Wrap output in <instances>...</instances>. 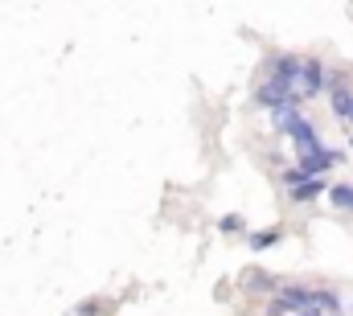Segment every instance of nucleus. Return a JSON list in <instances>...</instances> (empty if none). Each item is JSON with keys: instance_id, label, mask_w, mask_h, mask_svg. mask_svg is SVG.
Masks as SVG:
<instances>
[{"instance_id": "nucleus-10", "label": "nucleus", "mask_w": 353, "mask_h": 316, "mask_svg": "<svg viewBox=\"0 0 353 316\" xmlns=\"http://www.w3.org/2000/svg\"><path fill=\"white\" fill-rule=\"evenodd\" d=\"M218 226H222V235H243V230H247V222H243V214H226V218H222Z\"/></svg>"}, {"instance_id": "nucleus-8", "label": "nucleus", "mask_w": 353, "mask_h": 316, "mask_svg": "<svg viewBox=\"0 0 353 316\" xmlns=\"http://www.w3.org/2000/svg\"><path fill=\"white\" fill-rule=\"evenodd\" d=\"M329 201L337 206V210H353V185H329Z\"/></svg>"}, {"instance_id": "nucleus-2", "label": "nucleus", "mask_w": 353, "mask_h": 316, "mask_svg": "<svg viewBox=\"0 0 353 316\" xmlns=\"http://www.w3.org/2000/svg\"><path fill=\"white\" fill-rule=\"evenodd\" d=\"M271 316H316V313H341V300L337 292L329 288H300V284H288L271 296L267 304Z\"/></svg>"}, {"instance_id": "nucleus-5", "label": "nucleus", "mask_w": 353, "mask_h": 316, "mask_svg": "<svg viewBox=\"0 0 353 316\" xmlns=\"http://www.w3.org/2000/svg\"><path fill=\"white\" fill-rule=\"evenodd\" d=\"M329 86V75L321 66V58H300V99H312Z\"/></svg>"}, {"instance_id": "nucleus-1", "label": "nucleus", "mask_w": 353, "mask_h": 316, "mask_svg": "<svg viewBox=\"0 0 353 316\" xmlns=\"http://www.w3.org/2000/svg\"><path fill=\"white\" fill-rule=\"evenodd\" d=\"M271 119H275L279 132H288V140H292V148H296V157H300L296 164H300L308 177H321V172H329V168L341 160L333 148H325V140L316 136V128L304 119L300 103H279V107L271 111Z\"/></svg>"}, {"instance_id": "nucleus-7", "label": "nucleus", "mask_w": 353, "mask_h": 316, "mask_svg": "<svg viewBox=\"0 0 353 316\" xmlns=\"http://www.w3.org/2000/svg\"><path fill=\"white\" fill-rule=\"evenodd\" d=\"M255 103H259V107H267V111H275L279 103H292V99H283L271 82H259V86H255Z\"/></svg>"}, {"instance_id": "nucleus-11", "label": "nucleus", "mask_w": 353, "mask_h": 316, "mask_svg": "<svg viewBox=\"0 0 353 316\" xmlns=\"http://www.w3.org/2000/svg\"><path fill=\"white\" fill-rule=\"evenodd\" d=\"M300 181H308V172H304V168H300V164H296V168H288V172H283V185H288V189H292V185H300Z\"/></svg>"}, {"instance_id": "nucleus-12", "label": "nucleus", "mask_w": 353, "mask_h": 316, "mask_svg": "<svg viewBox=\"0 0 353 316\" xmlns=\"http://www.w3.org/2000/svg\"><path fill=\"white\" fill-rule=\"evenodd\" d=\"M316 316H321V313H316Z\"/></svg>"}, {"instance_id": "nucleus-9", "label": "nucleus", "mask_w": 353, "mask_h": 316, "mask_svg": "<svg viewBox=\"0 0 353 316\" xmlns=\"http://www.w3.org/2000/svg\"><path fill=\"white\" fill-rule=\"evenodd\" d=\"M279 230H275V226H271V230H255V235L247 238V246H251V250H267V246H275V242H279Z\"/></svg>"}, {"instance_id": "nucleus-3", "label": "nucleus", "mask_w": 353, "mask_h": 316, "mask_svg": "<svg viewBox=\"0 0 353 316\" xmlns=\"http://www.w3.org/2000/svg\"><path fill=\"white\" fill-rule=\"evenodd\" d=\"M283 99H292V103H304L300 99V58L296 54H275L271 62H267V79Z\"/></svg>"}, {"instance_id": "nucleus-4", "label": "nucleus", "mask_w": 353, "mask_h": 316, "mask_svg": "<svg viewBox=\"0 0 353 316\" xmlns=\"http://www.w3.org/2000/svg\"><path fill=\"white\" fill-rule=\"evenodd\" d=\"M329 103H333V115L341 119V124H350L353 128V82H350V75H329Z\"/></svg>"}, {"instance_id": "nucleus-6", "label": "nucleus", "mask_w": 353, "mask_h": 316, "mask_svg": "<svg viewBox=\"0 0 353 316\" xmlns=\"http://www.w3.org/2000/svg\"><path fill=\"white\" fill-rule=\"evenodd\" d=\"M316 197H325V181H321V177H308V181L292 185V201H296V206H308V201H316Z\"/></svg>"}]
</instances>
